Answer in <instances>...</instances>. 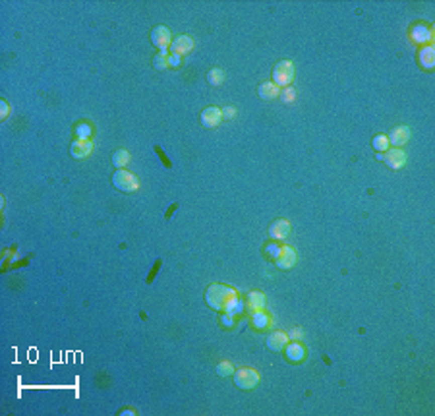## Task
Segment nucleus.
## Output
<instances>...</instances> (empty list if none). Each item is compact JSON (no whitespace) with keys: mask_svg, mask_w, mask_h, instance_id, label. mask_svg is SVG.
<instances>
[{"mask_svg":"<svg viewBox=\"0 0 435 416\" xmlns=\"http://www.w3.org/2000/svg\"><path fill=\"white\" fill-rule=\"evenodd\" d=\"M238 294L234 289L226 287V285H211L207 292H205V302L211 306L213 310L219 312H232L234 306L238 304Z\"/></svg>","mask_w":435,"mask_h":416,"instance_id":"1","label":"nucleus"},{"mask_svg":"<svg viewBox=\"0 0 435 416\" xmlns=\"http://www.w3.org/2000/svg\"><path fill=\"white\" fill-rule=\"evenodd\" d=\"M294 79V64L290 60H281L273 70V84L277 88H288Z\"/></svg>","mask_w":435,"mask_h":416,"instance_id":"2","label":"nucleus"},{"mask_svg":"<svg viewBox=\"0 0 435 416\" xmlns=\"http://www.w3.org/2000/svg\"><path fill=\"white\" fill-rule=\"evenodd\" d=\"M112 184L120 190V192H126V194L136 192V190L139 188V180H137V177L136 175H132V173H128L126 169H118V171L114 173V177H112Z\"/></svg>","mask_w":435,"mask_h":416,"instance_id":"3","label":"nucleus"},{"mask_svg":"<svg viewBox=\"0 0 435 416\" xmlns=\"http://www.w3.org/2000/svg\"><path fill=\"white\" fill-rule=\"evenodd\" d=\"M234 383L240 389H253L259 383V374L251 368H242L234 374Z\"/></svg>","mask_w":435,"mask_h":416,"instance_id":"4","label":"nucleus"},{"mask_svg":"<svg viewBox=\"0 0 435 416\" xmlns=\"http://www.w3.org/2000/svg\"><path fill=\"white\" fill-rule=\"evenodd\" d=\"M377 159H381V161H385V164L389 169H402L404 164H406V153L402 151V149H398V147H393V149H387V153H379L377 155Z\"/></svg>","mask_w":435,"mask_h":416,"instance_id":"5","label":"nucleus"},{"mask_svg":"<svg viewBox=\"0 0 435 416\" xmlns=\"http://www.w3.org/2000/svg\"><path fill=\"white\" fill-rule=\"evenodd\" d=\"M296 260H298V256L290 246H281L277 256H275V264L281 269H290L292 265L296 264Z\"/></svg>","mask_w":435,"mask_h":416,"instance_id":"6","label":"nucleus"},{"mask_svg":"<svg viewBox=\"0 0 435 416\" xmlns=\"http://www.w3.org/2000/svg\"><path fill=\"white\" fill-rule=\"evenodd\" d=\"M151 43L155 45V47H159L161 51H164L168 45H172V37H170V31L166 29V27H155L153 31H151Z\"/></svg>","mask_w":435,"mask_h":416,"instance_id":"7","label":"nucleus"},{"mask_svg":"<svg viewBox=\"0 0 435 416\" xmlns=\"http://www.w3.org/2000/svg\"><path fill=\"white\" fill-rule=\"evenodd\" d=\"M267 349L269 351H273V353H279V351H283L286 345H288V335L283 333V331H273V333H269V337H267Z\"/></svg>","mask_w":435,"mask_h":416,"instance_id":"8","label":"nucleus"},{"mask_svg":"<svg viewBox=\"0 0 435 416\" xmlns=\"http://www.w3.org/2000/svg\"><path fill=\"white\" fill-rule=\"evenodd\" d=\"M221 120H223V111L217 107H209L201 113V124L205 128H215Z\"/></svg>","mask_w":435,"mask_h":416,"instance_id":"9","label":"nucleus"},{"mask_svg":"<svg viewBox=\"0 0 435 416\" xmlns=\"http://www.w3.org/2000/svg\"><path fill=\"white\" fill-rule=\"evenodd\" d=\"M194 49V39L190 37V35H180V37H176L172 41V45H170V51L174 54H188V52Z\"/></svg>","mask_w":435,"mask_h":416,"instance_id":"10","label":"nucleus"},{"mask_svg":"<svg viewBox=\"0 0 435 416\" xmlns=\"http://www.w3.org/2000/svg\"><path fill=\"white\" fill-rule=\"evenodd\" d=\"M91 149H93V143L89 139H75L72 143V147H70V153H72L74 159H85L87 155L91 153Z\"/></svg>","mask_w":435,"mask_h":416,"instance_id":"11","label":"nucleus"},{"mask_svg":"<svg viewBox=\"0 0 435 416\" xmlns=\"http://www.w3.org/2000/svg\"><path fill=\"white\" fill-rule=\"evenodd\" d=\"M288 234H290V223L285 221V219L275 221L273 225L269 227V236L275 240H285Z\"/></svg>","mask_w":435,"mask_h":416,"instance_id":"12","label":"nucleus"},{"mask_svg":"<svg viewBox=\"0 0 435 416\" xmlns=\"http://www.w3.org/2000/svg\"><path fill=\"white\" fill-rule=\"evenodd\" d=\"M387 138H389V143H393V145L400 147V145H404V143L410 139V128L398 126V128H395Z\"/></svg>","mask_w":435,"mask_h":416,"instance_id":"13","label":"nucleus"},{"mask_svg":"<svg viewBox=\"0 0 435 416\" xmlns=\"http://www.w3.org/2000/svg\"><path fill=\"white\" fill-rule=\"evenodd\" d=\"M285 353H286V358H288L290 362H300V360H304V356H306L304 347H302L300 343H296V341L290 343V345H286Z\"/></svg>","mask_w":435,"mask_h":416,"instance_id":"14","label":"nucleus"},{"mask_svg":"<svg viewBox=\"0 0 435 416\" xmlns=\"http://www.w3.org/2000/svg\"><path fill=\"white\" fill-rule=\"evenodd\" d=\"M257 93H259L261 99H265V101H271V99H277V97L281 95V89L277 88L273 81H265V84H261V86H259Z\"/></svg>","mask_w":435,"mask_h":416,"instance_id":"15","label":"nucleus"},{"mask_svg":"<svg viewBox=\"0 0 435 416\" xmlns=\"http://www.w3.org/2000/svg\"><path fill=\"white\" fill-rule=\"evenodd\" d=\"M248 308L251 312H259L265 308V294L263 292H257V290H251L248 294Z\"/></svg>","mask_w":435,"mask_h":416,"instance_id":"16","label":"nucleus"},{"mask_svg":"<svg viewBox=\"0 0 435 416\" xmlns=\"http://www.w3.org/2000/svg\"><path fill=\"white\" fill-rule=\"evenodd\" d=\"M410 37L416 43H427V41H431V29H427L423 26H414L410 31Z\"/></svg>","mask_w":435,"mask_h":416,"instance_id":"17","label":"nucleus"},{"mask_svg":"<svg viewBox=\"0 0 435 416\" xmlns=\"http://www.w3.org/2000/svg\"><path fill=\"white\" fill-rule=\"evenodd\" d=\"M420 64H422L423 68H433V64H435V49L433 47H425V49H422V52H420Z\"/></svg>","mask_w":435,"mask_h":416,"instance_id":"18","label":"nucleus"},{"mask_svg":"<svg viewBox=\"0 0 435 416\" xmlns=\"http://www.w3.org/2000/svg\"><path fill=\"white\" fill-rule=\"evenodd\" d=\"M269 323H271V319H269V315L263 314V310L259 312H253V317H251V325L255 329H259L263 331L265 327H269Z\"/></svg>","mask_w":435,"mask_h":416,"instance_id":"19","label":"nucleus"},{"mask_svg":"<svg viewBox=\"0 0 435 416\" xmlns=\"http://www.w3.org/2000/svg\"><path fill=\"white\" fill-rule=\"evenodd\" d=\"M130 163V153L126 149H118L112 155V164H116L118 169H126V164Z\"/></svg>","mask_w":435,"mask_h":416,"instance_id":"20","label":"nucleus"},{"mask_svg":"<svg viewBox=\"0 0 435 416\" xmlns=\"http://www.w3.org/2000/svg\"><path fill=\"white\" fill-rule=\"evenodd\" d=\"M207 81H209L211 86H221V84L224 81L223 68H213V70H209V74H207Z\"/></svg>","mask_w":435,"mask_h":416,"instance_id":"21","label":"nucleus"},{"mask_svg":"<svg viewBox=\"0 0 435 416\" xmlns=\"http://www.w3.org/2000/svg\"><path fill=\"white\" fill-rule=\"evenodd\" d=\"M153 66H155L157 70H164V68H168V54H166V51H161L155 58H153Z\"/></svg>","mask_w":435,"mask_h":416,"instance_id":"22","label":"nucleus"},{"mask_svg":"<svg viewBox=\"0 0 435 416\" xmlns=\"http://www.w3.org/2000/svg\"><path fill=\"white\" fill-rule=\"evenodd\" d=\"M389 145H391V143H389V138H387V136H383V134H379V136H375V138H373V147H375V149H377L379 153L387 151V149H389Z\"/></svg>","mask_w":435,"mask_h":416,"instance_id":"23","label":"nucleus"},{"mask_svg":"<svg viewBox=\"0 0 435 416\" xmlns=\"http://www.w3.org/2000/svg\"><path fill=\"white\" fill-rule=\"evenodd\" d=\"M217 374L223 376V378H226V376H234V368H232L230 362H221V364L217 366Z\"/></svg>","mask_w":435,"mask_h":416,"instance_id":"24","label":"nucleus"},{"mask_svg":"<svg viewBox=\"0 0 435 416\" xmlns=\"http://www.w3.org/2000/svg\"><path fill=\"white\" fill-rule=\"evenodd\" d=\"M75 134H77V139H87L91 136V126L89 124H79V126H75Z\"/></svg>","mask_w":435,"mask_h":416,"instance_id":"25","label":"nucleus"},{"mask_svg":"<svg viewBox=\"0 0 435 416\" xmlns=\"http://www.w3.org/2000/svg\"><path fill=\"white\" fill-rule=\"evenodd\" d=\"M281 95H283V99H285L286 103L294 101V89L292 88H285V91H281Z\"/></svg>","mask_w":435,"mask_h":416,"instance_id":"26","label":"nucleus"},{"mask_svg":"<svg viewBox=\"0 0 435 416\" xmlns=\"http://www.w3.org/2000/svg\"><path fill=\"white\" fill-rule=\"evenodd\" d=\"M236 116V111L232 109V107H226V109H223V118H234Z\"/></svg>","mask_w":435,"mask_h":416,"instance_id":"27","label":"nucleus"},{"mask_svg":"<svg viewBox=\"0 0 435 416\" xmlns=\"http://www.w3.org/2000/svg\"><path fill=\"white\" fill-rule=\"evenodd\" d=\"M180 64V54H168V66H178Z\"/></svg>","mask_w":435,"mask_h":416,"instance_id":"28","label":"nucleus"},{"mask_svg":"<svg viewBox=\"0 0 435 416\" xmlns=\"http://www.w3.org/2000/svg\"><path fill=\"white\" fill-rule=\"evenodd\" d=\"M300 337H302V331H300V329H294V331H292V333H290V339H300Z\"/></svg>","mask_w":435,"mask_h":416,"instance_id":"29","label":"nucleus"},{"mask_svg":"<svg viewBox=\"0 0 435 416\" xmlns=\"http://www.w3.org/2000/svg\"><path fill=\"white\" fill-rule=\"evenodd\" d=\"M6 114H8V105L6 101H2V118H6Z\"/></svg>","mask_w":435,"mask_h":416,"instance_id":"30","label":"nucleus"}]
</instances>
